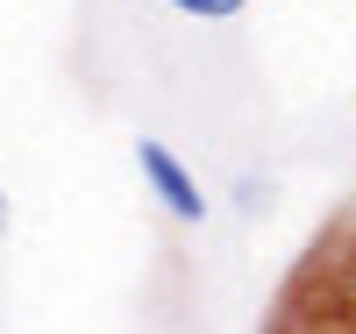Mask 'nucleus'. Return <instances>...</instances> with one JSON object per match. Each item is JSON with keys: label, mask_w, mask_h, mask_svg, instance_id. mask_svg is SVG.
I'll use <instances>...</instances> for the list:
<instances>
[{"label": "nucleus", "mask_w": 356, "mask_h": 334, "mask_svg": "<svg viewBox=\"0 0 356 334\" xmlns=\"http://www.w3.org/2000/svg\"><path fill=\"white\" fill-rule=\"evenodd\" d=\"M136 171H143V185H150V199L164 206V214L178 228H200L207 214H214V199H207V185L193 178V164L178 157V149L164 135H136Z\"/></svg>", "instance_id": "nucleus-1"}, {"label": "nucleus", "mask_w": 356, "mask_h": 334, "mask_svg": "<svg viewBox=\"0 0 356 334\" xmlns=\"http://www.w3.org/2000/svg\"><path fill=\"white\" fill-rule=\"evenodd\" d=\"M171 15H186V22H235L250 8V0H164Z\"/></svg>", "instance_id": "nucleus-2"}, {"label": "nucleus", "mask_w": 356, "mask_h": 334, "mask_svg": "<svg viewBox=\"0 0 356 334\" xmlns=\"http://www.w3.org/2000/svg\"><path fill=\"white\" fill-rule=\"evenodd\" d=\"M8 214H15V206H8V192H0V235H8Z\"/></svg>", "instance_id": "nucleus-3"}, {"label": "nucleus", "mask_w": 356, "mask_h": 334, "mask_svg": "<svg viewBox=\"0 0 356 334\" xmlns=\"http://www.w3.org/2000/svg\"><path fill=\"white\" fill-rule=\"evenodd\" d=\"M328 334H349V327H328Z\"/></svg>", "instance_id": "nucleus-4"}]
</instances>
